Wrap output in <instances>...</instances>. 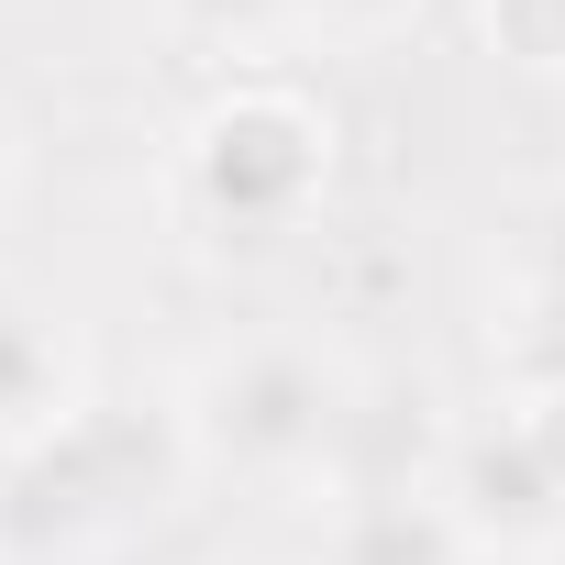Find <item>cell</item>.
<instances>
[{"label": "cell", "instance_id": "1", "mask_svg": "<svg viewBox=\"0 0 565 565\" xmlns=\"http://www.w3.org/2000/svg\"><path fill=\"white\" fill-rule=\"evenodd\" d=\"M355 422V377L300 344V333H244V344H211L178 388V433H189V466H222V477H255V488H289V477H322L333 444Z\"/></svg>", "mask_w": 565, "mask_h": 565}, {"label": "cell", "instance_id": "2", "mask_svg": "<svg viewBox=\"0 0 565 565\" xmlns=\"http://www.w3.org/2000/svg\"><path fill=\"white\" fill-rule=\"evenodd\" d=\"M178 189L189 211L222 233V244H277L289 222H311V200L333 189V134L300 89H277V78H244L222 89L189 145H178Z\"/></svg>", "mask_w": 565, "mask_h": 565}, {"label": "cell", "instance_id": "3", "mask_svg": "<svg viewBox=\"0 0 565 565\" xmlns=\"http://www.w3.org/2000/svg\"><path fill=\"white\" fill-rule=\"evenodd\" d=\"M433 488H444V510L466 521V543L477 554H543V543H565V477L543 466V444L499 411V422H477V433H455L444 444V466H433Z\"/></svg>", "mask_w": 565, "mask_h": 565}, {"label": "cell", "instance_id": "4", "mask_svg": "<svg viewBox=\"0 0 565 565\" xmlns=\"http://www.w3.org/2000/svg\"><path fill=\"white\" fill-rule=\"evenodd\" d=\"M78 422H89V355H78V333L34 289L0 277V466L45 455Z\"/></svg>", "mask_w": 565, "mask_h": 565}, {"label": "cell", "instance_id": "5", "mask_svg": "<svg viewBox=\"0 0 565 565\" xmlns=\"http://www.w3.org/2000/svg\"><path fill=\"white\" fill-rule=\"evenodd\" d=\"M311 565H477V543H466V521L444 510L433 477H366V488L322 499Z\"/></svg>", "mask_w": 565, "mask_h": 565}, {"label": "cell", "instance_id": "6", "mask_svg": "<svg viewBox=\"0 0 565 565\" xmlns=\"http://www.w3.org/2000/svg\"><path fill=\"white\" fill-rule=\"evenodd\" d=\"M178 34H200L211 56H266L277 34H289V0H167Z\"/></svg>", "mask_w": 565, "mask_h": 565}, {"label": "cell", "instance_id": "7", "mask_svg": "<svg viewBox=\"0 0 565 565\" xmlns=\"http://www.w3.org/2000/svg\"><path fill=\"white\" fill-rule=\"evenodd\" d=\"M422 0H289V34H322V45H388Z\"/></svg>", "mask_w": 565, "mask_h": 565}, {"label": "cell", "instance_id": "8", "mask_svg": "<svg viewBox=\"0 0 565 565\" xmlns=\"http://www.w3.org/2000/svg\"><path fill=\"white\" fill-rule=\"evenodd\" d=\"M521 300H554L565 311V189H543L532 222H521Z\"/></svg>", "mask_w": 565, "mask_h": 565}, {"label": "cell", "instance_id": "9", "mask_svg": "<svg viewBox=\"0 0 565 565\" xmlns=\"http://www.w3.org/2000/svg\"><path fill=\"white\" fill-rule=\"evenodd\" d=\"M488 23L521 45V56H543V67H565V0H488Z\"/></svg>", "mask_w": 565, "mask_h": 565}, {"label": "cell", "instance_id": "10", "mask_svg": "<svg viewBox=\"0 0 565 565\" xmlns=\"http://www.w3.org/2000/svg\"><path fill=\"white\" fill-rule=\"evenodd\" d=\"M510 422H521V433L543 444V466L565 477V388H521V399H510Z\"/></svg>", "mask_w": 565, "mask_h": 565}, {"label": "cell", "instance_id": "11", "mask_svg": "<svg viewBox=\"0 0 565 565\" xmlns=\"http://www.w3.org/2000/svg\"><path fill=\"white\" fill-rule=\"evenodd\" d=\"M12 167H23V145H12V122H0V200H12Z\"/></svg>", "mask_w": 565, "mask_h": 565}, {"label": "cell", "instance_id": "12", "mask_svg": "<svg viewBox=\"0 0 565 565\" xmlns=\"http://www.w3.org/2000/svg\"><path fill=\"white\" fill-rule=\"evenodd\" d=\"M521 565H565V543H543V554H521Z\"/></svg>", "mask_w": 565, "mask_h": 565}]
</instances>
